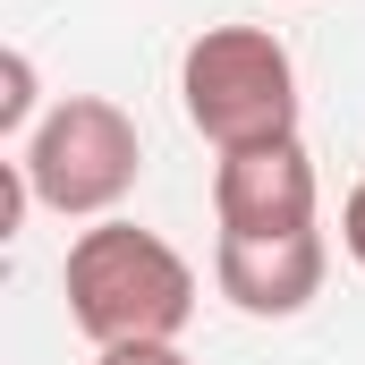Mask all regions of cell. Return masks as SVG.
<instances>
[{
  "label": "cell",
  "mask_w": 365,
  "mask_h": 365,
  "mask_svg": "<svg viewBox=\"0 0 365 365\" xmlns=\"http://www.w3.org/2000/svg\"><path fill=\"white\" fill-rule=\"evenodd\" d=\"M26 119H34V60L9 51V60H0V136H34Z\"/></svg>",
  "instance_id": "8992f818"
},
{
  "label": "cell",
  "mask_w": 365,
  "mask_h": 365,
  "mask_svg": "<svg viewBox=\"0 0 365 365\" xmlns=\"http://www.w3.org/2000/svg\"><path fill=\"white\" fill-rule=\"evenodd\" d=\"M340 247H349V264L365 272V179L349 187V204H340Z\"/></svg>",
  "instance_id": "ba28073f"
},
{
  "label": "cell",
  "mask_w": 365,
  "mask_h": 365,
  "mask_svg": "<svg viewBox=\"0 0 365 365\" xmlns=\"http://www.w3.org/2000/svg\"><path fill=\"white\" fill-rule=\"evenodd\" d=\"M17 170L34 187L43 212L60 221H110L128 204V187L145 170V136L110 93H68L34 119V136L17 145Z\"/></svg>",
  "instance_id": "3957f363"
},
{
  "label": "cell",
  "mask_w": 365,
  "mask_h": 365,
  "mask_svg": "<svg viewBox=\"0 0 365 365\" xmlns=\"http://www.w3.org/2000/svg\"><path fill=\"white\" fill-rule=\"evenodd\" d=\"M314 153L306 136H280V145H247V153H221L212 170V221L238 230V238H272V230H314Z\"/></svg>",
  "instance_id": "5b68a950"
},
{
  "label": "cell",
  "mask_w": 365,
  "mask_h": 365,
  "mask_svg": "<svg viewBox=\"0 0 365 365\" xmlns=\"http://www.w3.org/2000/svg\"><path fill=\"white\" fill-rule=\"evenodd\" d=\"M68 323L86 331L93 349H136V340H179L195 323V272L162 230H136V221H93L68 238Z\"/></svg>",
  "instance_id": "6da1fadb"
},
{
  "label": "cell",
  "mask_w": 365,
  "mask_h": 365,
  "mask_svg": "<svg viewBox=\"0 0 365 365\" xmlns=\"http://www.w3.org/2000/svg\"><path fill=\"white\" fill-rule=\"evenodd\" d=\"M323 272H331L323 230H272V238L221 230V247H212V289H221L238 314H255V323L306 314V306L323 297Z\"/></svg>",
  "instance_id": "277c9868"
},
{
  "label": "cell",
  "mask_w": 365,
  "mask_h": 365,
  "mask_svg": "<svg viewBox=\"0 0 365 365\" xmlns=\"http://www.w3.org/2000/svg\"><path fill=\"white\" fill-rule=\"evenodd\" d=\"M93 365H195L179 340H136V349H93Z\"/></svg>",
  "instance_id": "52a82bcc"
},
{
  "label": "cell",
  "mask_w": 365,
  "mask_h": 365,
  "mask_svg": "<svg viewBox=\"0 0 365 365\" xmlns=\"http://www.w3.org/2000/svg\"><path fill=\"white\" fill-rule=\"evenodd\" d=\"M179 110L212 153L297 136V60L272 26H204L179 60Z\"/></svg>",
  "instance_id": "7a4b0ae2"
}]
</instances>
